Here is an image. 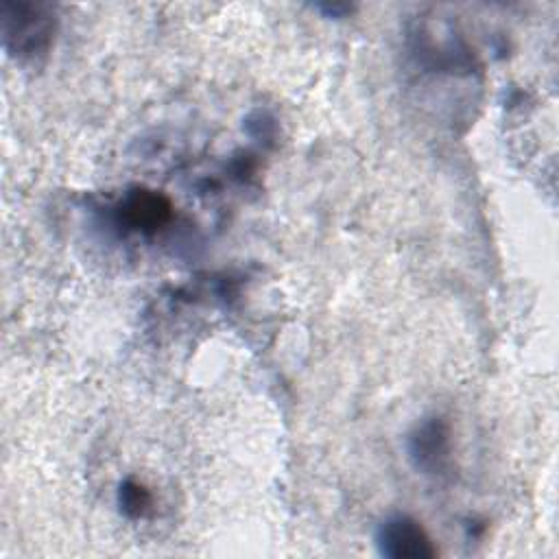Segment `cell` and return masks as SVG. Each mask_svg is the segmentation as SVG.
Instances as JSON below:
<instances>
[{"instance_id": "6", "label": "cell", "mask_w": 559, "mask_h": 559, "mask_svg": "<svg viewBox=\"0 0 559 559\" xmlns=\"http://www.w3.org/2000/svg\"><path fill=\"white\" fill-rule=\"evenodd\" d=\"M312 9L323 13L325 17H334V20L347 17V15H352L356 11V7L347 4V2H321V4H314Z\"/></svg>"}, {"instance_id": "2", "label": "cell", "mask_w": 559, "mask_h": 559, "mask_svg": "<svg viewBox=\"0 0 559 559\" xmlns=\"http://www.w3.org/2000/svg\"><path fill=\"white\" fill-rule=\"evenodd\" d=\"M411 465L430 478H441L452 469V437L443 417L432 415L415 424L406 437Z\"/></svg>"}, {"instance_id": "3", "label": "cell", "mask_w": 559, "mask_h": 559, "mask_svg": "<svg viewBox=\"0 0 559 559\" xmlns=\"http://www.w3.org/2000/svg\"><path fill=\"white\" fill-rule=\"evenodd\" d=\"M376 546L380 555L391 559H430L437 548L415 518L406 513H393L384 518L376 531Z\"/></svg>"}, {"instance_id": "5", "label": "cell", "mask_w": 559, "mask_h": 559, "mask_svg": "<svg viewBox=\"0 0 559 559\" xmlns=\"http://www.w3.org/2000/svg\"><path fill=\"white\" fill-rule=\"evenodd\" d=\"M116 500H118L120 511H122L127 518H131V520L144 518V515L151 511V504H153L151 491H148L142 483H138L135 478H124V480L118 485Z\"/></svg>"}, {"instance_id": "4", "label": "cell", "mask_w": 559, "mask_h": 559, "mask_svg": "<svg viewBox=\"0 0 559 559\" xmlns=\"http://www.w3.org/2000/svg\"><path fill=\"white\" fill-rule=\"evenodd\" d=\"M173 216L168 197L151 188H131L116 205V218L124 229L155 234Z\"/></svg>"}, {"instance_id": "1", "label": "cell", "mask_w": 559, "mask_h": 559, "mask_svg": "<svg viewBox=\"0 0 559 559\" xmlns=\"http://www.w3.org/2000/svg\"><path fill=\"white\" fill-rule=\"evenodd\" d=\"M2 44L17 61L44 57L57 33V15L50 4L28 0H4L0 7Z\"/></svg>"}]
</instances>
